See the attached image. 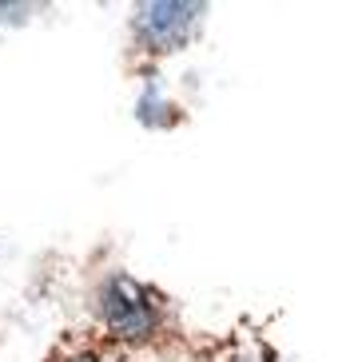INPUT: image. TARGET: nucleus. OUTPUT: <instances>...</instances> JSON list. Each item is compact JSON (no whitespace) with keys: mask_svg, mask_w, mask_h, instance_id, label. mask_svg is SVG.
Returning a JSON list of instances; mask_svg holds the SVG:
<instances>
[{"mask_svg":"<svg viewBox=\"0 0 362 362\" xmlns=\"http://www.w3.org/2000/svg\"><path fill=\"white\" fill-rule=\"evenodd\" d=\"M84 322L148 362H183L199 330L180 298L132 267H104L88 283Z\"/></svg>","mask_w":362,"mask_h":362,"instance_id":"nucleus-1","label":"nucleus"},{"mask_svg":"<svg viewBox=\"0 0 362 362\" xmlns=\"http://www.w3.org/2000/svg\"><path fill=\"white\" fill-rule=\"evenodd\" d=\"M211 4L199 0H148L124 21V72L139 84L160 80V68L192 52L211 24Z\"/></svg>","mask_w":362,"mask_h":362,"instance_id":"nucleus-2","label":"nucleus"},{"mask_svg":"<svg viewBox=\"0 0 362 362\" xmlns=\"http://www.w3.org/2000/svg\"><path fill=\"white\" fill-rule=\"evenodd\" d=\"M183 362H295L275 339L267 322L259 319H235L219 330H195L187 358Z\"/></svg>","mask_w":362,"mask_h":362,"instance_id":"nucleus-3","label":"nucleus"},{"mask_svg":"<svg viewBox=\"0 0 362 362\" xmlns=\"http://www.w3.org/2000/svg\"><path fill=\"white\" fill-rule=\"evenodd\" d=\"M44 362H148V358L124 351L119 342L104 339L96 327H88L80 319V322H68V327L56 330V339L44 351Z\"/></svg>","mask_w":362,"mask_h":362,"instance_id":"nucleus-4","label":"nucleus"}]
</instances>
